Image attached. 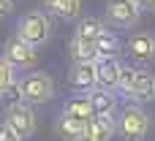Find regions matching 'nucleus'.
Returning a JSON list of instances; mask_svg holds the SVG:
<instances>
[{"instance_id":"1","label":"nucleus","mask_w":155,"mask_h":141,"mask_svg":"<svg viewBox=\"0 0 155 141\" xmlns=\"http://www.w3.org/2000/svg\"><path fill=\"white\" fill-rule=\"evenodd\" d=\"M54 30H52V19L44 11H27L25 16H19L16 22V38H22L25 43H30L33 49H41L52 41Z\"/></svg>"},{"instance_id":"2","label":"nucleus","mask_w":155,"mask_h":141,"mask_svg":"<svg viewBox=\"0 0 155 141\" xmlns=\"http://www.w3.org/2000/svg\"><path fill=\"white\" fill-rule=\"evenodd\" d=\"M16 92L27 106H44L54 98V79L46 71H30L16 82Z\"/></svg>"},{"instance_id":"3","label":"nucleus","mask_w":155,"mask_h":141,"mask_svg":"<svg viewBox=\"0 0 155 141\" xmlns=\"http://www.w3.org/2000/svg\"><path fill=\"white\" fill-rule=\"evenodd\" d=\"M150 130V114L139 106V103H131L120 111L117 117V136L123 141H142Z\"/></svg>"},{"instance_id":"4","label":"nucleus","mask_w":155,"mask_h":141,"mask_svg":"<svg viewBox=\"0 0 155 141\" xmlns=\"http://www.w3.org/2000/svg\"><path fill=\"white\" fill-rule=\"evenodd\" d=\"M3 60L14 68V71H30L35 62H38V54L30 43H25L22 38L11 35L5 43H3Z\"/></svg>"},{"instance_id":"5","label":"nucleus","mask_w":155,"mask_h":141,"mask_svg":"<svg viewBox=\"0 0 155 141\" xmlns=\"http://www.w3.org/2000/svg\"><path fill=\"white\" fill-rule=\"evenodd\" d=\"M5 125L19 136V139H30L35 133V111L33 106H27L25 101H16L5 109Z\"/></svg>"},{"instance_id":"6","label":"nucleus","mask_w":155,"mask_h":141,"mask_svg":"<svg viewBox=\"0 0 155 141\" xmlns=\"http://www.w3.org/2000/svg\"><path fill=\"white\" fill-rule=\"evenodd\" d=\"M142 11L134 0H106V19L114 27H134L139 22Z\"/></svg>"},{"instance_id":"7","label":"nucleus","mask_w":155,"mask_h":141,"mask_svg":"<svg viewBox=\"0 0 155 141\" xmlns=\"http://www.w3.org/2000/svg\"><path fill=\"white\" fill-rule=\"evenodd\" d=\"M68 82H71V87L79 90L82 95H90V92L98 87L95 62H74V65H71V73H68Z\"/></svg>"},{"instance_id":"8","label":"nucleus","mask_w":155,"mask_h":141,"mask_svg":"<svg viewBox=\"0 0 155 141\" xmlns=\"http://www.w3.org/2000/svg\"><path fill=\"white\" fill-rule=\"evenodd\" d=\"M117 133V117H93L84 122L82 141H112Z\"/></svg>"},{"instance_id":"9","label":"nucleus","mask_w":155,"mask_h":141,"mask_svg":"<svg viewBox=\"0 0 155 141\" xmlns=\"http://www.w3.org/2000/svg\"><path fill=\"white\" fill-rule=\"evenodd\" d=\"M128 54L136 62L155 60V35H150V33H134L128 38Z\"/></svg>"},{"instance_id":"10","label":"nucleus","mask_w":155,"mask_h":141,"mask_svg":"<svg viewBox=\"0 0 155 141\" xmlns=\"http://www.w3.org/2000/svg\"><path fill=\"white\" fill-rule=\"evenodd\" d=\"M120 60H98L95 62V71H98V90H106V92H114L117 84H120Z\"/></svg>"},{"instance_id":"11","label":"nucleus","mask_w":155,"mask_h":141,"mask_svg":"<svg viewBox=\"0 0 155 141\" xmlns=\"http://www.w3.org/2000/svg\"><path fill=\"white\" fill-rule=\"evenodd\" d=\"M44 14H52L65 22L82 19V0H44Z\"/></svg>"},{"instance_id":"12","label":"nucleus","mask_w":155,"mask_h":141,"mask_svg":"<svg viewBox=\"0 0 155 141\" xmlns=\"http://www.w3.org/2000/svg\"><path fill=\"white\" fill-rule=\"evenodd\" d=\"M54 130H57V136L63 141H82V133H84V122L82 120H76V117H68V114H57V120H54Z\"/></svg>"},{"instance_id":"13","label":"nucleus","mask_w":155,"mask_h":141,"mask_svg":"<svg viewBox=\"0 0 155 141\" xmlns=\"http://www.w3.org/2000/svg\"><path fill=\"white\" fill-rule=\"evenodd\" d=\"M90 103H93V117H114L117 114V98L114 92L106 90H93L90 92Z\"/></svg>"},{"instance_id":"14","label":"nucleus","mask_w":155,"mask_h":141,"mask_svg":"<svg viewBox=\"0 0 155 141\" xmlns=\"http://www.w3.org/2000/svg\"><path fill=\"white\" fill-rule=\"evenodd\" d=\"M104 30H106V27H104V22H101V19H95V16H82V19H76L74 38H82V41L95 43V41H98V35H101Z\"/></svg>"},{"instance_id":"15","label":"nucleus","mask_w":155,"mask_h":141,"mask_svg":"<svg viewBox=\"0 0 155 141\" xmlns=\"http://www.w3.org/2000/svg\"><path fill=\"white\" fill-rule=\"evenodd\" d=\"M131 98L136 103H150V101H155V76L150 71H139V79H136V84L131 90Z\"/></svg>"},{"instance_id":"16","label":"nucleus","mask_w":155,"mask_h":141,"mask_svg":"<svg viewBox=\"0 0 155 141\" xmlns=\"http://www.w3.org/2000/svg\"><path fill=\"white\" fill-rule=\"evenodd\" d=\"M120 49H123L120 38H117L114 33H109V30H104V33L98 35V41H95L98 60H117V57H120Z\"/></svg>"},{"instance_id":"17","label":"nucleus","mask_w":155,"mask_h":141,"mask_svg":"<svg viewBox=\"0 0 155 141\" xmlns=\"http://www.w3.org/2000/svg\"><path fill=\"white\" fill-rule=\"evenodd\" d=\"M63 114L76 117V120H82V122L93 120V103H90V95H74V98H68L65 106H63Z\"/></svg>"},{"instance_id":"18","label":"nucleus","mask_w":155,"mask_h":141,"mask_svg":"<svg viewBox=\"0 0 155 141\" xmlns=\"http://www.w3.org/2000/svg\"><path fill=\"white\" fill-rule=\"evenodd\" d=\"M68 49H71V57H74V62H98V52H95V43H90V41H82V38H71Z\"/></svg>"},{"instance_id":"19","label":"nucleus","mask_w":155,"mask_h":141,"mask_svg":"<svg viewBox=\"0 0 155 141\" xmlns=\"http://www.w3.org/2000/svg\"><path fill=\"white\" fill-rule=\"evenodd\" d=\"M136 79H139V68H134V65H123V68H120V84H117V90L125 92V95H131Z\"/></svg>"},{"instance_id":"20","label":"nucleus","mask_w":155,"mask_h":141,"mask_svg":"<svg viewBox=\"0 0 155 141\" xmlns=\"http://www.w3.org/2000/svg\"><path fill=\"white\" fill-rule=\"evenodd\" d=\"M16 87V71L0 57V95H5L8 90H14Z\"/></svg>"},{"instance_id":"21","label":"nucleus","mask_w":155,"mask_h":141,"mask_svg":"<svg viewBox=\"0 0 155 141\" xmlns=\"http://www.w3.org/2000/svg\"><path fill=\"white\" fill-rule=\"evenodd\" d=\"M0 141H22V139H19V136L8 128L5 122H0Z\"/></svg>"},{"instance_id":"22","label":"nucleus","mask_w":155,"mask_h":141,"mask_svg":"<svg viewBox=\"0 0 155 141\" xmlns=\"http://www.w3.org/2000/svg\"><path fill=\"white\" fill-rule=\"evenodd\" d=\"M136 3V8L144 14V11H155V0H134Z\"/></svg>"},{"instance_id":"23","label":"nucleus","mask_w":155,"mask_h":141,"mask_svg":"<svg viewBox=\"0 0 155 141\" xmlns=\"http://www.w3.org/2000/svg\"><path fill=\"white\" fill-rule=\"evenodd\" d=\"M14 11V0H0V19Z\"/></svg>"}]
</instances>
